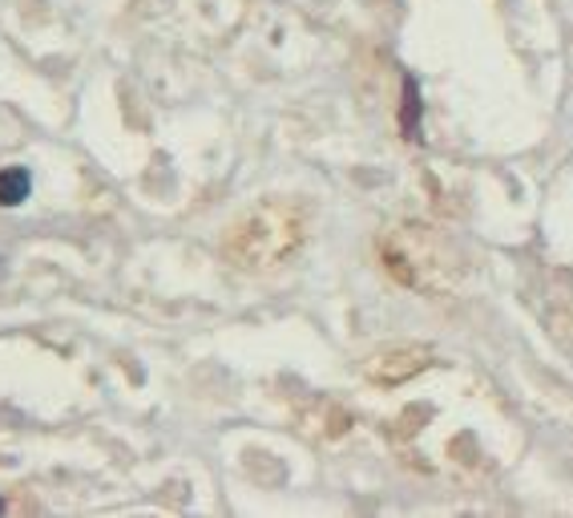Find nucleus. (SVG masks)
Here are the masks:
<instances>
[{"label": "nucleus", "instance_id": "nucleus-5", "mask_svg": "<svg viewBox=\"0 0 573 518\" xmlns=\"http://www.w3.org/2000/svg\"><path fill=\"white\" fill-rule=\"evenodd\" d=\"M416 113H420L416 81H404V135H409V138H420V130H416Z\"/></svg>", "mask_w": 573, "mask_h": 518}, {"label": "nucleus", "instance_id": "nucleus-1", "mask_svg": "<svg viewBox=\"0 0 573 518\" xmlns=\"http://www.w3.org/2000/svg\"><path fill=\"white\" fill-rule=\"evenodd\" d=\"M308 239V219L291 203H263L247 211L222 239V256L239 271H275L295 256Z\"/></svg>", "mask_w": 573, "mask_h": 518}, {"label": "nucleus", "instance_id": "nucleus-6", "mask_svg": "<svg viewBox=\"0 0 573 518\" xmlns=\"http://www.w3.org/2000/svg\"><path fill=\"white\" fill-rule=\"evenodd\" d=\"M0 510H4V498H0Z\"/></svg>", "mask_w": 573, "mask_h": 518}, {"label": "nucleus", "instance_id": "nucleus-4", "mask_svg": "<svg viewBox=\"0 0 573 518\" xmlns=\"http://www.w3.org/2000/svg\"><path fill=\"white\" fill-rule=\"evenodd\" d=\"M33 191V175L24 167H4L0 170V207H17Z\"/></svg>", "mask_w": 573, "mask_h": 518}, {"label": "nucleus", "instance_id": "nucleus-3", "mask_svg": "<svg viewBox=\"0 0 573 518\" xmlns=\"http://www.w3.org/2000/svg\"><path fill=\"white\" fill-rule=\"evenodd\" d=\"M432 365V352L429 349H412V345H400V349H384L375 352L372 361H368V377L375 385H404L409 377L424 372Z\"/></svg>", "mask_w": 573, "mask_h": 518}, {"label": "nucleus", "instance_id": "nucleus-2", "mask_svg": "<svg viewBox=\"0 0 573 518\" xmlns=\"http://www.w3.org/2000/svg\"><path fill=\"white\" fill-rule=\"evenodd\" d=\"M380 259H384V271L400 288H412V292L424 296L449 292L456 276L464 271L461 256L444 243L441 231H432L424 223H400L384 231Z\"/></svg>", "mask_w": 573, "mask_h": 518}]
</instances>
